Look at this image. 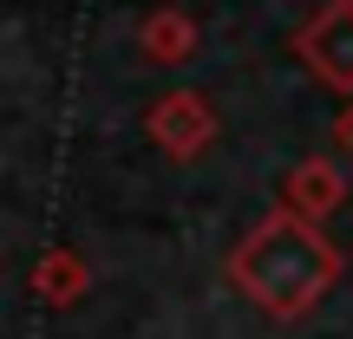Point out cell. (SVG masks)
<instances>
[{"instance_id": "obj_7", "label": "cell", "mask_w": 353, "mask_h": 339, "mask_svg": "<svg viewBox=\"0 0 353 339\" xmlns=\"http://www.w3.org/2000/svg\"><path fill=\"white\" fill-rule=\"evenodd\" d=\"M341 144H347V151H353V105H347V111H341Z\"/></svg>"}, {"instance_id": "obj_2", "label": "cell", "mask_w": 353, "mask_h": 339, "mask_svg": "<svg viewBox=\"0 0 353 339\" xmlns=\"http://www.w3.org/2000/svg\"><path fill=\"white\" fill-rule=\"evenodd\" d=\"M294 52H301V65L327 91H341L353 105V0H327V7L294 33Z\"/></svg>"}, {"instance_id": "obj_3", "label": "cell", "mask_w": 353, "mask_h": 339, "mask_svg": "<svg viewBox=\"0 0 353 339\" xmlns=\"http://www.w3.org/2000/svg\"><path fill=\"white\" fill-rule=\"evenodd\" d=\"M144 124H151V138L164 144L170 157H196L203 144L216 138V111L196 98V91H170V98H157Z\"/></svg>"}, {"instance_id": "obj_5", "label": "cell", "mask_w": 353, "mask_h": 339, "mask_svg": "<svg viewBox=\"0 0 353 339\" xmlns=\"http://www.w3.org/2000/svg\"><path fill=\"white\" fill-rule=\"evenodd\" d=\"M33 287H39V300H52V307H72L79 294H85V261H79L72 248H52V254H39V267H33Z\"/></svg>"}, {"instance_id": "obj_1", "label": "cell", "mask_w": 353, "mask_h": 339, "mask_svg": "<svg viewBox=\"0 0 353 339\" xmlns=\"http://www.w3.org/2000/svg\"><path fill=\"white\" fill-rule=\"evenodd\" d=\"M229 281L242 300H255L275 320H301L327 300V287L341 281V248L321 235V222L275 209L229 248Z\"/></svg>"}, {"instance_id": "obj_6", "label": "cell", "mask_w": 353, "mask_h": 339, "mask_svg": "<svg viewBox=\"0 0 353 339\" xmlns=\"http://www.w3.org/2000/svg\"><path fill=\"white\" fill-rule=\"evenodd\" d=\"M144 52H157V59H183V52H190V20H183V13H151V26H144Z\"/></svg>"}, {"instance_id": "obj_4", "label": "cell", "mask_w": 353, "mask_h": 339, "mask_svg": "<svg viewBox=\"0 0 353 339\" xmlns=\"http://www.w3.org/2000/svg\"><path fill=\"white\" fill-rule=\"evenodd\" d=\"M341 202H347V176L334 170L327 157H307V164H294L288 183H281V209L301 215V222H327Z\"/></svg>"}]
</instances>
